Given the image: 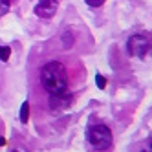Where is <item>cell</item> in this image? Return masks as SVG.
Listing matches in <instances>:
<instances>
[{
    "label": "cell",
    "instance_id": "1",
    "mask_svg": "<svg viewBox=\"0 0 152 152\" xmlns=\"http://www.w3.org/2000/svg\"><path fill=\"white\" fill-rule=\"evenodd\" d=\"M40 83L50 95L68 92V70L59 61H50L40 70Z\"/></svg>",
    "mask_w": 152,
    "mask_h": 152
},
{
    "label": "cell",
    "instance_id": "2",
    "mask_svg": "<svg viewBox=\"0 0 152 152\" xmlns=\"http://www.w3.org/2000/svg\"><path fill=\"white\" fill-rule=\"evenodd\" d=\"M88 141L97 150H106L112 145V132L106 125H92L88 128Z\"/></svg>",
    "mask_w": 152,
    "mask_h": 152
},
{
    "label": "cell",
    "instance_id": "3",
    "mask_svg": "<svg viewBox=\"0 0 152 152\" xmlns=\"http://www.w3.org/2000/svg\"><path fill=\"white\" fill-rule=\"evenodd\" d=\"M148 48H150V42L143 35H134V37H130L128 42H126V50H128V53L132 57H143L148 51Z\"/></svg>",
    "mask_w": 152,
    "mask_h": 152
},
{
    "label": "cell",
    "instance_id": "4",
    "mask_svg": "<svg viewBox=\"0 0 152 152\" xmlns=\"http://www.w3.org/2000/svg\"><path fill=\"white\" fill-rule=\"evenodd\" d=\"M59 0H39V4L35 6V15L40 18H51L57 13Z\"/></svg>",
    "mask_w": 152,
    "mask_h": 152
},
{
    "label": "cell",
    "instance_id": "5",
    "mask_svg": "<svg viewBox=\"0 0 152 152\" xmlns=\"http://www.w3.org/2000/svg\"><path fill=\"white\" fill-rule=\"evenodd\" d=\"M70 103H72V94H68V92L50 95V106L53 110H62V108L70 106Z\"/></svg>",
    "mask_w": 152,
    "mask_h": 152
},
{
    "label": "cell",
    "instance_id": "6",
    "mask_svg": "<svg viewBox=\"0 0 152 152\" xmlns=\"http://www.w3.org/2000/svg\"><path fill=\"white\" fill-rule=\"evenodd\" d=\"M28 119H29V103L24 101L22 106H20V123L26 125V123H28Z\"/></svg>",
    "mask_w": 152,
    "mask_h": 152
},
{
    "label": "cell",
    "instance_id": "7",
    "mask_svg": "<svg viewBox=\"0 0 152 152\" xmlns=\"http://www.w3.org/2000/svg\"><path fill=\"white\" fill-rule=\"evenodd\" d=\"M9 57H11V48H9V46H0V61L7 62Z\"/></svg>",
    "mask_w": 152,
    "mask_h": 152
},
{
    "label": "cell",
    "instance_id": "8",
    "mask_svg": "<svg viewBox=\"0 0 152 152\" xmlns=\"http://www.w3.org/2000/svg\"><path fill=\"white\" fill-rule=\"evenodd\" d=\"M9 7H11V0H0V17H4Z\"/></svg>",
    "mask_w": 152,
    "mask_h": 152
},
{
    "label": "cell",
    "instance_id": "9",
    "mask_svg": "<svg viewBox=\"0 0 152 152\" xmlns=\"http://www.w3.org/2000/svg\"><path fill=\"white\" fill-rule=\"evenodd\" d=\"M95 84L99 86L101 90H104V86H106V79L103 77V75H99V73H97V75H95Z\"/></svg>",
    "mask_w": 152,
    "mask_h": 152
},
{
    "label": "cell",
    "instance_id": "10",
    "mask_svg": "<svg viewBox=\"0 0 152 152\" xmlns=\"http://www.w3.org/2000/svg\"><path fill=\"white\" fill-rule=\"evenodd\" d=\"M86 4H88L90 7H101L104 4V0H84Z\"/></svg>",
    "mask_w": 152,
    "mask_h": 152
}]
</instances>
